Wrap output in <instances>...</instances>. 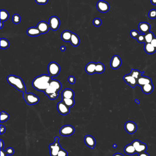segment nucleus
<instances>
[{
    "label": "nucleus",
    "mask_w": 156,
    "mask_h": 156,
    "mask_svg": "<svg viewBox=\"0 0 156 156\" xmlns=\"http://www.w3.org/2000/svg\"><path fill=\"white\" fill-rule=\"evenodd\" d=\"M52 77L50 75L44 74L36 77L32 82V86L36 90L44 91L50 85Z\"/></svg>",
    "instance_id": "obj_1"
},
{
    "label": "nucleus",
    "mask_w": 156,
    "mask_h": 156,
    "mask_svg": "<svg viewBox=\"0 0 156 156\" xmlns=\"http://www.w3.org/2000/svg\"><path fill=\"white\" fill-rule=\"evenodd\" d=\"M9 84L22 92H26V88L23 80L21 78L14 75H10L7 77Z\"/></svg>",
    "instance_id": "obj_2"
},
{
    "label": "nucleus",
    "mask_w": 156,
    "mask_h": 156,
    "mask_svg": "<svg viewBox=\"0 0 156 156\" xmlns=\"http://www.w3.org/2000/svg\"><path fill=\"white\" fill-rule=\"evenodd\" d=\"M60 138L58 136L55 138L54 143L50 144L49 146L50 151V155L51 156H57L59 152L62 148L59 143Z\"/></svg>",
    "instance_id": "obj_3"
},
{
    "label": "nucleus",
    "mask_w": 156,
    "mask_h": 156,
    "mask_svg": "<svg viewBox=\"0 0 156 156\" xmlns=\"http://www.w3.org/2000/svg\"><path fill=\"white\" fill-rule=\"evenodd\" d=\"M23 98L25 102L29 105L36 104L40 101L39 97L32 93H23Z\"/></svg>",
    "instance_id": "obj_4"
},
{
    "label": "nucleus",
    "mask_w": 156,
    "mask_h": 156,
    "mask_svg": "<svg viewBox=\"0 0 156 156\" xmlns=\"http://www.w3.org/2000/svg\"><path fill=\"white\" fill-rule=\"evenodd\" d=\"M48 71L49 75L52 77L56 76L60 72V66L56 62H50L48 65Z\"/></svg>",
    "instance_id": "obj_5"
},
{
    "label": "nucleus",
    "mask_w": 156,
    "mask_h": 156,
    "mask_svg": "<svg viewBox=\"0 0 156 156\" xmlns=\"http://www.w3.org/2000/svg\"><path fill=\"white\" fill-rule=\"evenodd\" d=\"M75 132V128L70 125H65L61 127L60 133L62 136H68L72 135Z\"/></svg>",
    "instance_id": "obj_6"
},
{
    "label": "nucleus",
    "mask_w": 156,
    "mask_h": 156,
    "mask_svg": "<svg viewBox=\"0 0 156 156\" xmlns=\"http://www.w3.org/2000/svg\"><path fill=\"white\" fill-rule=\"evenodd\" d=\"M49 24L51 30L56 31L60 26V20L58 17L52 16L49 19Z\"/></svg>",
    "instance_id": "obj_7"
},
{
    "label": "nucleus",
    "mask_w": 156,
    "mask_h": 156,
    "mask_svg": "<svg viewBox=\"0 0 156 156\" xmlns=\"http://www.w3.org/2000/svg\"><path fill=\"white\" fill-rule=\"evenodd\" d=\"M97 8L99 11L101 13H107L110 9V6L106 1L100 0L97 3Z\"/></svg>",
    "instance_id": "obj_8"
},
{
    "label": "nucleus",
    "mask_w": 156,
    "mask_h": 156,
    "mask_svg": "<svg viewBox=\"0 0 156 156\" xmlns=\"http://www.w3.org/2000/svg\"><path fill=\"white\" fill-rule=\"evenodd\" d=\"M125 128L126 132H128V133L132 134L136 131L138 127L136 123L134 122L128 121L125 123Z\"/></svg>",
    "instance_id": "obj_9"
},
{
    "label": "nucleus",
    "mask_w": 156,
    "mask_h": 156,
    "mask_svg": "<svg viewBox=\"0 0 156 156\" xmlns=\"http://www.w3.org/2000/svg\"><path fill=\"white\" fill-rule=\"evenodd\" d=\"M122 64V60L120 56L114 55L110 61V66L113 69H117L121 67Z\"/></svg>",
    "instance_id": "obj_10"
},
{
    "label": "nucleus",
    "mask_w": 156,
    "mask_h": 156,
    "mask_svg": "<svg viewBox=\"0 0 156 156\" xmlns=\"http://www.w3.org/2000/svg\"><path fill=\"white\" fill-rule=\"evenodd\" d=\"M57 108L58 111L61 115H67L70 112V108L68 107L62 101L58 103Z\"/></svg>",
    "instance_id": "obj_11"
},
{
    "label": "nucleus",
    "mask_w": 156,
    "mask_h": 156,
    "mask_svg": "<svg viewBox=\"0 0 156 156\" xmlns=\"http://www.w3.org/2000/svg\"><path fill=\"white\" fill-rule=\"evenodd\" d=\"M126 83H127L128 85L131 86L132 88H135L137 85V80L135 79L134 77H133L132 76L130 75V73L128 75H125L123 77Z\"/></svg>",
    "instance_id": "obj_12"
},
{
    "label": "nucleus",
    "mask_w": 156,
    "mask_h": 156,
    "mask_svg": "<svg viewBox=\"0 0 156 156\" xmlns=\"http://www.w3.org/2000/svg\"><path fill=\"white\" fill-rule=\"evenodd\" d=\"M37 27L40 31L42 34L47 33L49 31V29L50 28L49 23L45 21H41L39 22Z\"/></svg>",
    "instance_id": "obj_13"
},
{
    "label": "nucleus",
    "mask_w": 156,
    "mask_h": 156,
    "mask_svg": "<svg viewBox=\"0 0 156 156\" xmlns=\"http://www.w3.org/2000/svg\"><path fill=\"white\" fill-rule=\"evenodd\" d=\"M138 28L142 34H145L150 32L151 25L146 22H141L139 24Z\"/></svg>",
    "instance_id": "obj_14"
},
{
    "label": "nucleus",
    "mask_w": 156,
    "mask_h": 156,
    "mask_svg": "<svg viewBox=\"0 0 156 156\" xmlns=\"http://www.w3.org/2000/svg\"><path fill=\"white\" fill-rule=\"evenodd\" d=\"M84 142L87 146L91 149H94L96 145L95 139L92 136H86L84 138Z\"/></svg>",
    "instance_id": "obj_15"
},
{
    "label": "nucleus",
    "mask_w": 156,
    "mask_h": 156,
    "mask_svg": "<svg viewBox=\"0 0 156 156\" xmlns=\"http://www.w3.org/2000/svg\"><path fill=\"white\" fill-rule=\"evenodd\" d=\"M152 83V80L150 78L147 76H140L137 80V85L140 87H142L143 86L147 85V84Z\"/></svg>",
    "instance_id": "obj_16"
},
{
    "label": "nucleus",
    "mask_w": 156,
    "mask_h": 156,
    "mask_svg": "<svg viewBox=\"0 0 156 156\" xmlns=\"http://www.w3.org/2000/svg\"><path fill=\"white\" fill-rule=\"evenodd\" d=\"M28 35L31 37H37L42 34L37 27H30L27 31Z\"/></svg>",
    "instance_id": "obj_17"
},
{
    "label": "nucleus",
    "mask_w": 156,
    "mask_h": 156,
    "mask_svg": "<svg viewBox=\"0 0 156 156\" xmlns=\"http://www.w3.org/2000/svg\"><path fill=\"white\" fill-rule=\"evenodd\" d=\"M96 63L94 62H90L87 64L86 66V72L89 75H93L95 73V68H96Z\"/></svg>",
    "instance_id": "obj_18"
},
{
    "label": "nucleus",
    "mask_w": 156,
    "mask_h": 156,
    "mask_svg": "<svg viewBox=\"0 0 156 156\" xmlns=\"http://www.w3.org/2000/svg\"><path fill=\"white\" fill-rule=\"evenodd\" d=\"M62 98L66 99L74 98V92L72 89H66L62 93Z\"/></svg>",
    "instance_id": "obj_19"
},
{
    "label": "nucleus",
    "mask_w": 156,
    "mask_h": 156,
    "mask_svg": "<svg viewBox=\"0 0 156 156\" xmlns=\"http://www.w3.org/2000/svg\"><path fill=\"white\" fill-rule=\"evenodd\" d=\"M72 32L69 30H65L62 32L61 38L65 42H70Z\"/></svg>",
    "instance_id": "obj_20"
},
{
    "label": "nucleus",
    "mask_w": 156,
    "mask_h": 156,
    "mask_svg": "<svg viewBox=\"0 0 156 156\" xmlns=\"http://www.w3.org/2000/svg\"><path fill=\"white\" fill-rule=\"evenodd\" d=\"M124 152L128 155H133L136 153L135 148L131 143L129 144L125 147Z\"/></svg>",
    "instance_id": "obj_21"
},
{
    "label": "nucleus",
    "mask_w": 156,
    "mask_h": 156,
    "mask_svg": "<svg viewBox=\"0 0 156 156\" xmlns=\"http://www.w3.org/2000/svg\"><path fill=\"white\" fill-rule=\"evenodd\" d=\"M70 42H71V44L73 46L77 47L79 45V44H80V38L77 34H76L75 33H72Z\"/></svg>",
    "instance_id": "obj_22"
},
{
    "label": "nucleus",
    "mask_w": 156,
    "mask_h": 156,
    "mask_svg": "<svg viewBox=\"0 0 156 156\" xmlns=\"http://www.w3.org/2000/svg\"><path fill=\"white\" fill-rule=\"evenodd\" d=\"M142 91L146 94H149L153 91L154 86L152 83L144 85L142 87Z\"/></svg>",
    "instance_id": "obj_23"
},
{
    "label": "nucleus",
    "mask_w": 156,
    "mask_h": 156,
    "mask_svg": "<svg viewBox=\"0 0 156 156\" xmlns=\"http://www.w3.org/2000/svg\"><path fill=\"white\" fill-rule=\"evenodd\" d=\"M144 49L145 51L149 54H154L156 51V49L151 44V43H145Z\"/></svg>",
    "instance_id": "obj_24"
},
{
    "label": "nucleus",
    "mask_w": 156,
    "mask_h": 156,
    "mask_svg": "<svg viewBox=\"0 0 156 156\" xmlns=\"http://www.w3.org/2000/svg\"><path fill=\"white\" fill-rule=\"evenodd\" d=\"M50 85L57 90L58 91H60L61 90L62 85L59 81L56 80H51L50 82Z\"/></svg>",
    "instance_id": "obj_25"
},
{
    "label": "nucleus",
    "mask_w": 156,
    "mask_h": 156,
    "mask_svg": "<svg viewBox=\"0 0 156 156\" xmlns=\"http://www.w3.org/2000/svg\"><path fill=\"white\" fill-rule=\"evenodd\" d=\"M105 71V67L101 62H98L96 63L95 73H103Z\"/></svg>",
    "instance_id": "obj_26"
},
{
    "label": "nucleus",
    "mask_w": 156,
    "mask_h": 156,
    "mask_svg": "<svg viewBox=\"0 0 156 156\" xmlns=\"http://www.w3.org/2000/svg\"><path fill=\"white\" fill-rule=\"evenodd\" d=\"M147 149V146L146 144L145 143H142L140 145L135 148L136 153L140 154V153H143L144 152H146Z\"/></svg>",
    "instance_id": "obj_27"
},
{
    "label": "nucleus",
    "mask_w": 156,
    "mask_h": 156,
    "mask_svg": "<svg viewBox=\"0 0 156 156\" xmlns=\"http://www.w3.org/2000/svg\"><path fill=\"white\" fill-rule=\"evenodd\" d=\"M62 101L69 108H71L75 104L74 98L66 99L62 98Z\"/></svg>",
    "instance_id": "obj_28"
},
{
    "label": "nucleus",
    "mask_w": 156,
    "mask_h": 156,
    "mask_svg": "<svg viewBox=\"0 0 156 156\" xmlns=\"http://www.w3.org/2000/svg\"><path fill=\"white\" fill-rule=\"evenodd\" d=\"M144 73V72H140L138 70H136V69H131V72H130V75L131 76L134 77L136 80H138L139 78L142 76L143 74Z\"/></svg>",
    "instance_id": "obj_29"
},
{
    "label": "nucleus",
    "mask_w": 156,
    "mask_h": 156,
    "mask_svg": "<svg viewBox=\"0 0 156 156\" xmlns=\"http://www.w3.org/2000/svg\"><path fill=\"white\" fill-rule=\"evenodd\" d=\"M10 45L9 42L5 38H1V49H5L9 48Z\"/></svg>",
    "instance_id": "obj_30"
},
{
    "label": "nucleus",
    "mask_w": 156,
    "mask_h": 156,
    "mask_svg": "<svg viewBox=\"0 0 156 156\" xmlns=\"http://www.w3.org/2000/svg\"><path fill=\"white\" fill-rule=\"evenodd\" d=\"M9 14L5 10H1V21L5 22L9 18Z\"/></svg>",
    "instance_id": "obj_31"
},
{
    "label": "nucleus",
    "mask_w": 156,
    "mask_h": 156,
    "mask_svg": "<svg viewBox=\"0 0 156 156\" xmlns=\"http://www.w3.org/2000/svg\"><path fill=\"white\" fill-rule=\"evenodd\" d=\"M154 37L153 32H149L148 33L145 34V38L146 43H151L152 40H153Z\"/></svg>",
    "instance_id": "obj_32"
},
{
    "label": "nucleus",
    "mask_w": 156,
    "mask_h": 156,
    "mask_svg": "<svg viewBox=\"0 0 156 156\" xmlns=\"http://www.w3.org/2000/svg\"><path fill=\"white\" fill-rule=\"evenodd\" d=\"M59 92L54 87H53L52 86L50 85L49 87L46 89V90L44 91L45 94L48 96L49 95L55 93V92Z\"/></svg>",
    "instance_id": "obj_33"
},
{
    "label": "nucleus",
    "mask_w": 156,
    "mask_h": 156,
    "mask_svg": "<svg viewBox=\"0 0 156 156\" xmlns=\"http://www.w3.org/2000/svg\"><path fill=\"white\" fill-rule=\"evenodd\" d=\"M9 118V115L8 113L5 112H1V122H4Z\"/></svg>",
    "instance_id": "obj_34"
},
{
    "label": "nucleus",
    "mask_w": 156,
    "mask_h": 156,
    "mask_svg": "<svg viewBox=\"0 0 156 156\" xmlns=\"http://www.w3.org/2000/svg\"><path fill=\"white\" fill-rule=\"evenodd\" d=\"M21 17L18 14L13 15V21L15 24H18L21 22Z\"/></svg>",
    "instance_id": "obj_35"
},
{
    "label": "nucleus",
    "mask_w": 156,
    "mask_h": 156,
    "mask_svg": "<svg viewBox=\"0 0 156 156\" xmlns=\"http://www.w3.org/2000/svg\"><path fill=\"white\" fill-rule=\"evenodd\" d=\"M148 16L150 18L152 19L156 18V9H153L149 11Z\"/></svg>",
    "instance_id": "obj_36"
},
{
    "label": "nucleus",
    "mask_w": 156,
    "mask_h": 156,
    "mask_svg": "<svg viewBox=\"0 0 156 156\" xmlns=\"http://www.w3.org/2000/svg\"><path fill=\"white\" fill-rule=\"evenodd\" d=\"M136 40L138 41L140 43H146L145 38V34H140L139 36L136 38Z\"/></svg>",
    "instance_id": "obj_37"
},
{
    "label": "nucleus",
    "mask_w": 156,
    "mask_h": 156,
    "mask_svg": "<svg viewBox=\"0 0 156 156\" xmlns=\"http://www.w3.org/2000/svg\"><path fill=\"white\" fill-rule=\"evenodd\" d=\"M94 25L96 27H99L102 24V20L99 18H95L93 21Z\"/></svg>",
    "instance_id": "obj_38"
},
{
    "label": "nucleus",
    "mask_w": 156,
    "mask_h": 156,
    "mask_svg": "<svg viewBox=\"0 0 156 156\" xmlns=\"http://www.w3.org/2000/svg\"><path fill=\"white\" fill-rule=\"evenodd\" d=\"M130 35L132 38L136 39V38L139 35L140 33H139L138 31H136L135 30H133L130 32Z\"/></svg>",
    "instance_id": "obj_39"
},
{
    "label": "nucleus",
    "mask_w": 156,
    "mask_h": 156,
    "mask_svg": "<svg viewBox=\"0 0 156 156\" xmlns=\"http://www.w3.org/2000/svg\"><path fill=\"white\" fill-rule=\"evenodd\" d=\"M59 96L58 92H55V93H52L48 95V97L49 99L50 100H55Z\"/></svg>",
    "instance_id": "obj_40"
},
{
    "label": "nucleus",
    "mask_w": 156,
    "mask_h": 156,
    "mask_svg": "<svg viewBox=\"0 0 156 156\" xmlns=\"http://www.w3.org/2000/svg\"><path fill=\"white\" fill-rule=\"evenodd\" d=\"M57 156H68L67 152L66 150L62 148L59 152Z\"/></svg>",
    "instance_id": "obj_41"
},
{
    "label": "nucleus",
    "mask_w": 156,
    "mask_h": 156,
    "mask_svg": "<svg viewBox=\"0 0 156 156\" xmlns=\"http://www.w3.org/2000/svg\"><path fill=\"white\" fill-rule=\"evenodd\" d=\"M5 152L7 155H12L14 153V150L13 148H7V149L6 150Z\"/></svg>",
    "instance_id": "obj_42"
},
{
    "label": "nucleus",
    "mask_w": 156,
    "mask_h": 156,
    "mask_svg": "<svg viewBox=\"0 0 156 156\" xmlns=\"http://www.w3.org/2000/svg\"><path fill=\"white\" fill-rule=\"evenodd\" d=\"M141 143H142V142H140L139 140H135L131 143L134 147L135 148V149L136 148H138Z\"/></svg>",
    "instance_id": "obj_43"
},
{
    "label": "nucleus",
    "mask_w": 156,
    "mask_h": 156,
    "mask_svg": "<svg viewBox=\"0 0 156 156\" xmlns=\"http://www.w3.org/2000/svg\"><path fill=\"white\" fill-rule=\"evenodd\" d=\"M68 81L69 83H70V84H75V81H76L75 77L73 76H70L68 77Z\"/></svg>",
    "instance_id": "obj_44"
},
{
    "label": "nucleus",
    "mask_w": 156,
    "mask_h": 156,
    "mask_svg": "<svg viewBox=\"0 0 156 156\" xmlns=\"http://www.w3.org/2000/svg\"><path fill=\"white\" fill-rule=\"evenodd\" d=\"M49 0H35L36 2L38 4H45L48 2Z\"/></svg>",
    "instance_id": "obj_45"
},
{
    "label": "nucleus",
    "mask_w": 156,
    "mask_h": 156,
    "mask_svg": "<svg viewBox=\"0 0 156 156\" xmlns=\"http://www.w3.org/2000/svg\"><path fill=\"white\" fill-rule=\"evenodd\" d=\"M6 131V128L4 126L1 125V130H0V132L1 134H2L4 133Z\"/></svg>",
    "instance_id": "obj_46"
},
{
    "label": "nucleus",
    "mask_w": 156,
    "mask_h": 156,
    "mask_svg": "<svg viewBox=\"0 0 156 156\" xmlns=\"http://www.w3.org/2000/svg\"><path fill=\"white\" fill-rule=\"evenodd\" d=\"M151 44L156 49V37H155L153 40H152Z\"/></svg>",
    "instance_id": "obj_47"
},
{
    "label": "nucleus",
    "mask_w": 156,
    "mask_h": 156,
    "mask_svg": "<svg viewBox=\"0 0 156 156\" xmlns=\"http://www.w3.org/2000/svg\"><path fill=\"white\" fill-rule=\"evenodd\" d=\"M138 156H150L148 153H147L146 152H144L143 153H140L138 154Z\"/></svg>",
    "instance_id": "obj_48"
},
{
    "label": "nucleus",
    "mask_w": 156,
    "mask_h": 156,
    "mask_svg": "<svg viewBox=\"0 0 156 156\" xmlns=\"http://www.w3.org/2000/svg\"><path fill=\"white\" fill-rule=\"evenodd\" d=\"M1 156H7V154L6 153L5 151L2 150H1Z\"/></svg>",
    "instance_id": "obj_49"
},
{
    "label": "nucleus",
    "mask_w": 156,
    "mask_h": 156,
    "mask_svg": "<svg viewBox=\"0 0 156 156\" xmlns=\"http://www.w3.org/2000/svg\"><path fill=\"white\" fill-rule=\"evenodd\" d=\"M0 141H1V150H2L4 147V143L2 140L1 139Z\"/></svg>",
    "instance_id": "obj_50"
},
{
    "label": "nucleus",
    "mask_w": 156,
    "mask_h": 156,
    "mask_svg": "<svg viewBox=\"0 0 156 156\" xmlns=\"http://www.w3.org/2000/svg\"><path fill=\"white\" fill-rule=\"evenodd\" d=\"M113 156H125L123 154H121V153H116L115 154H113Z\"/></svg>",
    "instance_id": "obj_51"
},
{
    "label": "nucleus",
    "mask_w": 156,
    "mask_h": 156,
    "mask_svg": "<svg viewBox=\"0 0 156 156\" xmlns=\"http://www.w3.org/2000/svg\"><path fill=\"white\" fill-rule=\"evenodd\" d=\"M66 48L64 46H62L60 48V50L62 51V52H63V51H65L66 50Z\"/></svg>",
    "instance_id": "obj_52"
},
{
    "label": "nucleus",
    "mask_w": 156,
    "mask_h": 156,
    "mask_svg": "<svg viewBox=\"0 0 156 156\" xmlns=\"http://www.w3.org/2000/svg\"><path fill=\"white\" fill-rule=\"evenodd\" d=\"M151 2L152 4L156 5V0H151Z\"/></svg>",
    "instance_id": "obj_53"
},
{
    "label": "nucleus",
    "mask_w": 156,
    "mask_h": 156,
    "mask_svg": "<svg viewBox=\"0 0 156 156\" xmlns=\"http://www.w3.org/2000/svg\"><path fill=\"white\" fill-rule=\"evenodd\" d=\"M3 22L1 21V28H2V27H3Z\"/></svg>",
    "instance_id": "obj_54"
},
{
    "label": "nucleus",
    "mask_w": 156,
    "mask_h": 156,
    "mask_svg": "<svg viewBox=\"0 0 156 156\" xmlns=\"http://www.w3.org/2000/svg\"><path fill=\"white\" fill-rule=\"evenodd\" d=\"M135 102H136V103L138 104H140L139 100L138 99H135Z\"/></svg>",
    "instance_id": "obj_55"
},
{
    "label": "nucleus",
    "mask_w": 156,
    "mask_h": 156,
    "mask_svg": "<svg viewBox=\"0 0 156 156\" xmlns=\"http://www.w3.org/2000/svg\"><path fill=\"white\" fill-rule=\"evenodd\" d=\"M113 148H116L117 147V145L116 144H113Z\"/></svg>",
    "instance_id": "obj_56"
}]
</instances>
